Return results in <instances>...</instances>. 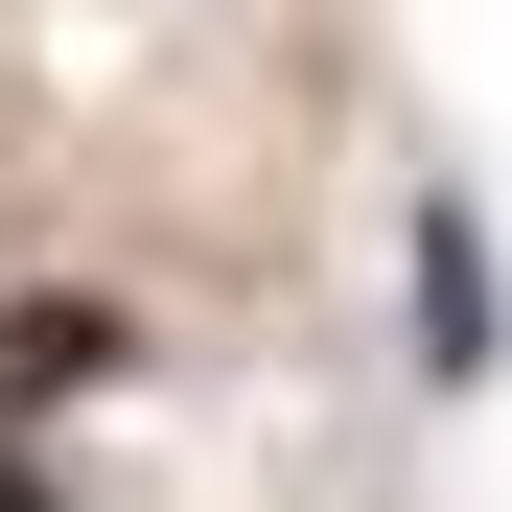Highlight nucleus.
<instances>
[{
	"mask_svg": "<svg viewBox=\"0 0 512 512\" xmlns=\"http://www.w3.org/2000/svg\"><path fill=\"white\" fill-rule=\"evenodd\" d=\"M117 373H140V326L94 280H24V303H0V419H70V396H117Z\"/></svg>",
	"mask_w": 512,
	"mask_h": 512,
	"instance_id": "f03ea898",
	"label": "nucleus"
},
{
	"mask_svg": "<svg viewBox=\"0 0 512 512\" xmlns=\"http://www.w3.org/2000/svg\"><path fill=\"white\" fill-rule=\"evenodd\" d=\"M396 303H419V373H443V396L512 350V280H489V210H466V187H419V210H396Z\"/></svg>",
	"mask_w": 512,
	"mask_h": 512,
	"instance_id": "f257e3e1",
	"label": "nucleus"
},
{
	"mask_svg": "<svg viewBox=\"0 0 512 512\" xmlns=\"http://www.w3.org/2000/svg\"><path fill=\"white\" fill-rule=\"evenodd\" d=\"M0 512H70V489H47V443H24V419H0Z\"/></svg>",
	"mask_w": 512,
	"mask_h": 512,
	"instance_id": "7ed1b4c3",
	"label": "nucleus"
}]
</instances>
